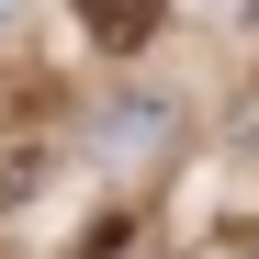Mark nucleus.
I'll list each match as a JSON object with an SVG mask.
<instances>
[{"instance_id": "f257e3e1", "label": "nucleus", "mask_w": 259, "mask_h": 259, "mask_svg": "<svg viewBox=\"0 0 259 259\" xmlns=\"http://www.w3.org/2000/svg\"><path fill=\"white\" fill-rule=\"evenodd\" d=\"M91 136H102L91 158H147L158 136H181V102H113V113L91 124Z\"/></svg>"}, {"instance_id": "f03ea898", "label": "nucleus", "mask_w": 259, "mask_h": 259, "mask_svg": "<svg viewBox=\"0 0 259 259\" xmlns=\"http://www.w3.org/2000/svg\"><path fill=\"white\" fill-rule=\"evenodd\" d=\"M79 34H91V57H136L158 34V0H79Z\"/></svg>"}, {"instance_id": "7ed1b4c3", "label": "nucleus", "mask_w": 259, "mask_h": 259, "mask_svg": "<svg viewBox=\"0 0 259 259\" xmlns=\"http://www.w3.org/2000/svg\"><path fill=\"white\" fill-rule=\"evenodd\" d=\"M248 181H259V136H248Z\"/></svg>"}, {"instance_id": "20e7f679", "label": "nucleus", "mask_w": 259, "mask_h": 259, "mask_svg": "<svg viewBox=\"0 0 259 259\" xmlns=\"http://www.w3.org/2000/svg\"><path fill=\"white\" fill-rule=\"evenodd\" d=\"M0 23H12V0H0Z\"/></svg>"}, {"instance_id": "39448f33", "label": "nucleus", "mask_w": 259, "mask_h": 259, "mask_svg": "<svg viewBox=\"0 0 259 259\" xmlns=\"http://www.w3.org/2000/svg\"><path fill=\"white\" fill-rule=\"evenodd\" d=\"M248 12H259V0H248Z\"/></svg>"}]
</instances>
